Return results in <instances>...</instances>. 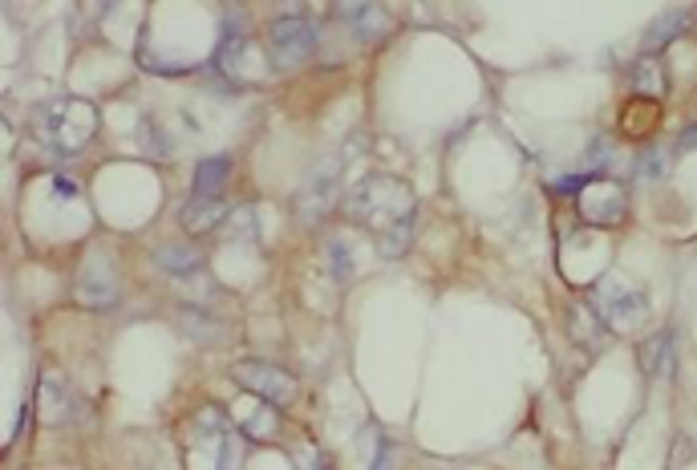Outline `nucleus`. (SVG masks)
<instances>
[{
	"instance_id": "nucleus-1",
	"label": "nucleus",
	"mask_w": 697,
	"mask_h": 470,
	"mask_svg": "<svg viewBox=\"0 0 697 470\" xmlns=\"http://www.w3.org/2000/svg\"><path fill=\"white\" fill-rule=\"evenodd\" d=\"M345 212H349L353 224H361L378 239V235H386L390 227L414 219V191L393 175H366L345 195Z\"/></svg>"
},
{
	"instance_id": "nucleus-2",
	"label": "nucleus",
	"mask_w": 697,
	"mask_h": 470,
	"mask_svg": "<svg viewBox=\"0 0 697 470\" xmlns=\"http://www.w3.org/2000/svg\"><path fill=\"white\" fill-rule=\"evenodd\" d=\"M33 134L58 154H82L98 134V110L85 98H53L45 106H37Z\"/></svg>"
},
{
	"instance_id": "nucleus-3",
	"label": "nucleus",
	"mask_w": 697,
	"mask_h": 470,
	"mask_svg": "<svg viewBox=\"0 0 697 470\" xmlns=\"http://www.w3.org/2000/svg\"><path fill=\"white\" fill-rule=\"evenodd\" d=\"M592 308L601 313V320L613 333H637L649 320V300L640 288L625 284L621 276H601L592 288Z\"/></svg>"
},
{
	"instance_id": "nucleus-4",
	"label": "nucleus",
	"mask_w": 697,
	"mask_h": 470,
	"mask_svg": "<svg viewBox=\"0 0 697 470\" xmlns=\"http://www.w3.org/2000/svg\"><path fill=\"white\" fill-rule=\"evenodd\" d=\"M337 203H341V154H329L308 171L300 191H296V219L320 224L325 215L337 212Z\"/></svg>"
},
{
	"instance_id": "nucleus-5",
	"label": "nucleus",
	"mask_w": 697,
	"mask_h": 470,
	"mask_svg": "<svg viewBox=\"0 0 697 470\" xmlns=\"http://www.w3.org/2000/svg\"><path fill=\"white\" fill-rule=\"evenodd\" d=\"M232 377H236L239 386L248 389V394H256V398L264 401V406H276V410H284V406H293L296 394H300V386H296V377L284 369V365L276 361H260V357H248V361H239L236 369H232Z\"/></svg>"
},
{
	"instance_id": "nucleus-6",
	"label": "nucleus",
	"mask_w": 697,
	"mask_h": 470,
	"mask_svg": "<svg viewBox=\"0 0 697 470\" xmlns=\"http://www.w3.org/2000/svg\"><path fill=\"white\" fill-rule=\"evenodd\" d=\"M122 296V284H119V268L110 264L102 252H90L85 264L78 268V280H73V300L82 308H114Z\"/></svg>"
},
{
	"instance_id": "nucleus-7",
	"label": "nucleus",
	"mask_w": 697,
	"mask_h": 470,
	"mask_svg": "<svg viewBox=\"0 0 697 470\" xmlns=\"http://www.w3.org/2000/svg\"><path fill=\"white\" fill-rule=\"evenodd\" d=\"M268 49H273V61L280 70H296L312 58L317 49V29L305 21V17H276L268 24Z\"/></svg>"
},
{
	"instance_id": "nucleus-8",
	"label": "nucleus",
	"mask_w": 697,
	"mask_h": 470,
	"mask_svg": "<svg viewBox=\"0 0 697 470\" xmlns=\"http://www.w3.org/2000/svg\"><path fill=\"white\" fill-rule=\"evenodd\" d=\"M337 17L361 45H378L393 33V17L381 9L378 0H337Z\"/></svg>"
},
{
	"instance_id": "nucleus-9",
	"label": "nucleus",
	"mask_w": 697,
	"mask_h": 470,
	"mask_svg": "<svg viewBox=\"0 0 697 470\" xmlns=\"http://www.w3.org/2000/svg\"><path fill=\"white\" fill-rule=\"evenodd\" d=\"M580 212L588 224H601V227H613L625 219V191L616 187V183H592L588 191H580Z\"/></svg>"
},
{
	"instance_id": "nucleus-10",
	"label": "nucleus",
	"mask_w": 697,
	"mask_h": 470,
	"mask_svg": "<svg viewBox=\"0 0 697 470\" xmlns=\"http://www.w3.org/2000/svg\"><path fill=\"white\" fill-rule=\"evenodd\" d=\"M73 389L61 374H41L37 381V413L45 426H65L73 418Z\"/></svg>"
},
{
	"instance_id": "nucleus-11",
	"label": "nucleus",
	"mask_w": 697,
	"mask_h": 470,
	"mask_svg": "<svg viewBox=\"0 0 697 470\" xmlns=\"http://www.w3.org/2000/svg\"><path fill=\"white\" fill-rule=\"evenodd\" d=\"M567 333H572V341L580 345V349L588 352H604L608 349V325L601 320V313L592 305H572L567 308Z\"/></svg>"
},
{
	"instance_id": "nucleus-12",
	"label": "nucleus",
	"mask_w": 697,
	"mask_h": 470,
	"mask_svg": "<svg viewBox=\"0 0 697 470\" xmlns=\"http://www.w3.org/2000/svg\"><path fill=\"white\" fill-rule=\"evenodd\" d=\"M154 264H158L166 276L187 280V276H199L203 272V247L191 244V239H166V244L154 252Z\"/></svg>"
},
{
	"instance_id": "nucleus-13",
	"label": "nucleus",
	"mask_w": 697,
	"mask_h": 470,
	"mask_svg": "<svg viewBox=\"0 0 697 470\" xmlns=\"http://www.w3.org/2000/svg\"><path fill=\"white\" fill-rule=\"evenodd\" d=\"M674 361H677V345L669 329L653 333L649 341L640 345V369L649 377H657V381H669V377H674Z\"/></svg>"
},
{
	"instance_id": "nucleus-14",
	"label": "nucleus",
	"mask_w": 697,
	"mask_h": 470,
	"mask_svg": "<svg viewBox=\"0 0 697 470\" xmlns=\"http://www.w3.org/2000/svg\"><path fill=\"white\" fill-rule=\"evenodd\" d=\"M227 219V203L219 195H195V200L183 207V227L191 235H203V232H215V227Z\"/></svg>"
},
{
	"instance_id": "nucleus-15",
	"label": "nucleus",
	"mask_w": 697,
	"mask_h": 470,
	"mask_svg": "<svg viewBox=\"0 0 697 470\" xmlns=\"http://www.w3.org/2000/svg\"><path fill=\"white\" fill-rule=\"evenodd\" d=\"M689 29V12L686 9H665L662 17H657V21L649 24V29H645V53H662L665 45H674L677 37L686 33Z\"/></svg>"
},
{
	"instance_id": "nucleus-16",
	"label": "nucleus",
	"mask_w": 697,
	"mask_h": 470,
	"mask_svg": "<svg viewBox=\"0 0 697 470\" xmlns=\"http://www.w3.org/2000/svg\"><path fill=\"white\" fill-rule=\"evenodd\" d=\"M227 175H232V159L215 154V159H203V163L195 166L191 187H195V195H219V191H224V183H227Z\"/></svg>"
},
{
	"instance_id": "nucleus-17",
	"label": "nucleus",
	"mask_w": 697,
	"mask_h": 470,
	"mask_svg": "<svg viewBox=\"0 0 697 470\" xmlns=\"http://www.w3.org/2000/svg\"><path fill=\"white\" fill-rule=\"evenodd\" d=\"M178 325L187 329L191 341H203V345H219L224 341V320H212V317H203V313H178Z\"/></svg>"
},
{
	"instance_id": "nucleus-18",
	"label": "nucleus",
	"mask_w": 697,
	"mask_h": 470,
	"mask_svg": "<svg viewBox=\"0 0 697 470\" xmlns=\"http://www.w3.org/2000/svg\"><path fill=\"white\" fill-rule=\"evenodd\" d=\"M325 256H329L332 280H337V284H349L357 276V259H353V247H349V239H329Z\"/></svg>"
},
{
	"instance_id": "nucleus-19",
	"label": "nucleus",
	"mask_w": 697,
	"mask_h": 470,
	"mask_svg": "<svg viewBox=\"0 0 697 470\" xmlns=\"http://www.w3.org/2000/svg\"><path fill=\"white\" fill-rule=\"evenodd\" d=\"M633 90H637V94H649V98L665 94V73L657 70V61L653 58L637 61V70H633Z\"/></svg>"
},
{
	"instance_id": "nucleus-20",
	"label": "nucleus",
	"mask_w": 697,
	"mask_h": 470,
	"mask_svg": "<svg viewBox=\"0 0 697 470\" xmlns=\"http://www.w3.org/2000/svg\"><path fill=\"white\" fill-rule=\"evenodd\" d=\"M410 244H414V219H406V224H398V227H390L386 235H378V252L381 256H390V259L402 256Z\"/></svg>"
},
{
	"instance_id": "nucleus-21",
	"label": "nucleus",
	"mask_w": 697,
	"mask_h": 470,
	"mask_svg": "<svg viewBox=\"0 0 697 470\" xmlns=\"http://www.w3.org/2000/svg\"><path fill=\"white\" fill-rule=\"evenodd\" d=\"M665 171H669V159H665L662 146H653V151H645L637 159V175L645 178V183H657V178H665Z\"/></svg>"
},
{
	"instance_id": "nucleus-22",
	"label": "nucleus",
	"mask_w": 697,
	"mask_h": 470,
	"mask_svg": "<svg viewBox=\"0 0 697 470\" xmlns=\"http://www.w3.org/2000/svg\"><path fill=\"white\" fill-rule=\"evenodd\" d=\"M588 163L592 166H601V171H613V163H616V146H613V139H592V146H588Z\"/></svg>"
},
{
	"instance_id": "nucleus-23",
	"label": "nucleus",
	"mask_w": 697,
	"mask_h": 470,
	"mask_svg": "<svg viewBox=\"0 0 697 470\" xmlns=\"http://www.w3.org/2000/svg\"><path fill=\"white\" fill-rule=\"evenodd\" d=\"M215 470H239V438L224 435V454H219V467Z\"/></svg>"
},
{
	"instance_id": "nucleus-24",
	"label": "nucleus",
	"mask_w": 697,
	"mask_h": 470,
	"mask_svg": "<svg viewBox=\"0 0 697 470\" xmlns=\"http://www.w3.org/2000/svg\"><path fill=\"white\" fill-rule=\"evenodd\" d=\"M697 146V126H686L681 130V151H694Z\"/></svg>"
}]
</instances>
